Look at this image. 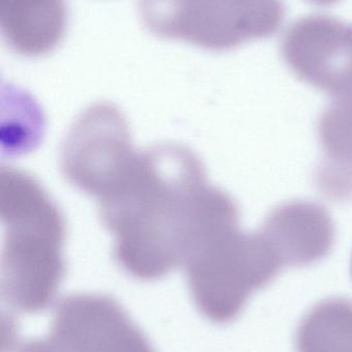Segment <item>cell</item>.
<instances>
[{
    "label": "cell",
    "mask_w": 352,
    "mask_h": 352,
    "mask_svg": "<svg viewBox=\"0 0 352 352\" xmlns=\"http://www.w3.org/2000/svg\"><path fill=\"white\" fill-rule=\"evenodd\" d=\"M204 176L189 148L157 144L138 153L123 178L99 198L116 260L128 274L155 280L184 264L221 208Z\"/></svg>",
    "instance_id": "cell-1"
},
{
    "label": "cell",
    "mask_w": 352,
    "mask_h": 352,
    "mask_svg": "<svg viewBox=\"0 0 352 352\" xmlns=\"http://www.w3.org/2000/svg\"><path fill=\"white\" fill-rule=\"evenodd\" d=\"M0 219L2 300L19 312L43 311L55 301L65 272L63 217L34 178L1 166Z\"/></svg>",
    "instance_id": "cell-2"
},
{
    "label": "cell",
    "mask_w": 352,
    "mask_h": 352,
    "mask_svg": "<svg viewBox=\"0 0 352 352\" xmlns=\"http://www.w3.org/2000/svg\"><path fill=\"white\" fill-rule=\"evenodd\" d=\"M145 26L156 36L227 51L274 34L282 0H138Z\"/></svg>",
    "instance_id": "cell-3"
},
{
    "label": "cell",
    "mask_w": 352,
    "mask_h": 352,
    "mask_svg": "<svg viewBox=\"0 0 352 352\" xmlns=\"http://www.w3.org/2000/svg\"><path fill=\"white\" fill-rule=\"evenodd\" d=\"M136 155L121 111L99 103L70 128L62 148V173L72 186L99 199L123 178Z\"/></svg>",
    "instance_id": "cell-4"
},
{
    "label": "cell",
    "mask_w": 352,
    "mask_h": 352,
    "mask_svg": "<svg viewBox=\"0 0 352 352\" xmlns=\"http://www.w3.org/2000/svg\"><path fill=\"white\" fill-rule=\"evenodd\" d=\"M48 338L59 352H155L121 304L99 294L61 300Z\"/></svg>",
    "instance_id": "cell-5"
},
{
    "label": "cell",
    "mask_w": 352,
    "mask_h": 352,
    "mask_svg": "<svg viewBox=\"0 0 352 352\" xmlns=\"http://www.w3.org/2000/svg\"><path fill=\"white\" fill-rule=\"evenodd\" d=\"M287 61L310 78H352V24L322 14L296 21L281 39Z\"/></svg>",
    "instance_id": "cell-6"
},
{
    "label": "cell",
    "mask_w": 352,
    "mask_h": 352,
    "mask_svg": "<svg viewBox=\"0 0 352 352\" xmlns=\"http://www.w3.org/2000/svg\"><path fill=\"white\" fill-rule=\"evenodd\" d=\"M64 0H0V27L10 49L26 57L50 53L66 28Z\"/></svg>",
    "instance_id": "cell-7"
},
{
    "label": "cell",
    "mask_w": 352,
    "mask_h": 352,
    "mask_svg": "<svg viewBox=\"0 0 352 352\" xmlns=\"http://www.w3.org/2000/svg\"><path fill=\"white\" fill-rule=\"evenodd\" d=\"M1 329L2 352L6 351L14 352L20 345L16 338L17 327L14 320L10 316L2 318Z\"/></svg>",
    "instance_id": "cell-8"
},
{
    "label": "cell",
    "mask_w": 352,
    "mask_h": 352,
    "mask_svg": "<svg viewBox=\"0 0 352 352\" xmlns=\"http://www.w3.org/2000/svg\"><path fill=\"white\" fill-rule=\"evenodd\" d=\"M14 352H59L49 338L30 340L17 347Z\"/></svg>",
    "instance_id": "cell-9"
},
{
    "label": "cell",
    "mask_w": 352,
    "mask_h": 352,
    "mask_svg": "<svg viewBox=\"0 0 352 352\" xmlns=\"http://www.w3.org/2000/svg\"><path fill=\"white\" fill-rule=\"evenodd\" d=\"M313 3L320 4V6H329V4L335 3L338 0H310Z\"/></svg>",
    "instance_id": "cell-10"
}]
</instances>
